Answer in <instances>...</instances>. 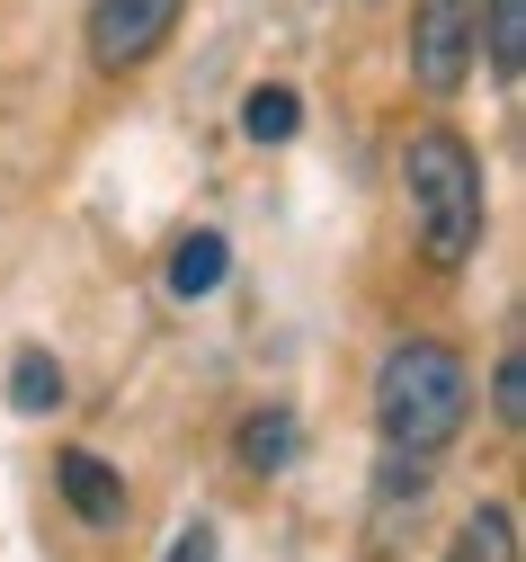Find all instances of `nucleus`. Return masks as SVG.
<instances>
[{
	"instance_id": "f03ea898",
	"label": "nucleus",
	"mask_w": 526,
	"mask_h": 562,
	"mask_svg": "<svg viewBox=\"0 0 526 562\" xmlns=\"http://www.w3.org/2000/svg\"><path fill=\"white\" fill-rule=\"evenodd\" d=\"M465 419H473V375L446 339H402L374 367V429H384V447L437 456V447H456Z\"/></svg>"
},
{
	"instance_id": "7ed1b4c3",
	"label": "nucleus",
	"mask_w": 526,
	"mask_h": 562,
	"mask_svg": "<svg viewBox=\"0 0 526 562\" xmlns=\"http://www.w3.org/2000/svg\"><path fill=\"white\" fill-rule=\"evenodd\" d=\"M179 10H188V0H90V19H81V36H90V63H99L108 81H125L134 63H153V54L170 45Z\"/></svg>"
},
{
	"instance_id": "39448f33",
	"label": "nucleus",
	"mask_w": 526,
	"mask_h": 562,
	"mask_svg": "<svg viewBox=\"0 0 526 562\" xmlns=\"http://www.w3.org/2000/svg\"><path fill=\"white\" fill-rule=\"evenodd\" d=\"M54 482H63V501H71L81 527H125V482H116L90 447H63V456H54Z\"/></svg>"
},
{
	"instance_id": "f257e3e1",
	"label": "nucleus",
	"mask_w": 526,
	"mask_h": 562,
	"mask_svg": "<svg viewBox=\"0 0 526 562\" xmlns=\"http://www.w3.org/2000/svg\"><path fill=\"white\" fill-rule=\"evenodd\" d=\"M402 188H411V233H419V259L437 277H456L473 268L482 233H491V196H482V161L465 134H411V153H402Z\"/></svg>"
},
{
	"instance_id": "9b49d317",
	"label": "nucleus",
	"mask_w": 526,
	"mask_h": 562,
	"mask_svg": "<svg viewBox=\"0 0 526 562\" xmlns=\"http://www.w3.org/2000/svg\"><path fill=\"white\" fill-rule=\"evenodd\" d=\"M294 125H304V108H294V90H286V81H268V90H250V99H242V134H250V144H286Z\"/></svg>"
},
{
	"instance_id": "6e6552de",
	"label": "nucleus",
	"mask_w": 526,
	"mask_h": 562,
	"mask_svg": "<svg viewBox=\"0 0 526 562\" xmlns=\"http://www.w3.org/2000/svg\"><path fill=\"white\" fill-rule=\"evenodd\" d=\"M10 411L19 419L63 411V358H54V348H19V358H10Z\"/></svg>"
},
{
	"instance_id": "f8f14e48",
	"label": "nucleus",
	"mask_w": 526,
	"mask_h": 562,
	"mask_svg": "<svg viewBox=\"0 0 526 562\" xmlns=\"http://www.w3.org/2000/svg\"><path fill=\"white\" fill-rule=\"evenodd\" d=\"M491 411H500V429H526V358L508 348L500 375H491Z\"/></svg>"
},
{
	"instance_id": "423d86ee",
	"label": "nucleus",
	"mask_w": 526,
	"mask_h": 562,
	"mask_svg": "<svg viewBox=\"0 0 526 562\" xmlns=\"http://www.w3.org/2000/svg\"><path fill=\"white\" fill-rule=\"evenodd\" d=\"M473 54H491V81H526V0H473Z\"/></svg>"
},
{
	"instance_id": "20e7f679",
	"label": "nucleus",
	"mask_w": 526,
	"mask_h": 562,
	"mask_svg": "<svg viewBox=\"0 0 526 562\" xmlns=\"http://www.w3.org/2000/svg\"><path fill=\"white\" fill-rule=\"evenodd\" d=\"M473 72V0H411V81L456 99Z\"/></svg>"
},
{
	"instance_id": "ddd939ff",
	"label": "nucleus",
	"mask_w": 526,
	"mask_h": 562,
	"mask_svg": "<svg viewBox=\"0 0 526 562\" xmlns=\"http://www.w3.org/2000/svg\"><path fill=\"white\" fill-rule=\"evenodd\" d=\"M161 562H223V544H214V527L197 518V527H188V536H179V544H170Z\"/></svg>"
},
{
	"instance_id": "0eeeda50",
	"label": "nucleus",
	"mask_w": 526,
	"mask_h": 562,
	"mask_svg": "<svg viewBox=\"0 0 526 562\" xmlns=\"http://www.w3.org/2000/svg\"><path fill=\"white\" fill-rule=\"evenodd\" d=\"M223 268H233V241H223V233H188V241L170 250V295H179V304L214 295V286H223Z\"/></svg>"
},
{
	"instance_id": "9d476101",
	"label": "nucleus",
	"mask_w": 526,
	"mask_h": 562,
	"mask_svg": "<svg viewBox=\"0 0 526 562\" xmlns=\"http://www.w3.org/2000/svg\"><path fill=\"white\" fill-rule=\"evenodd\" d=\"M294 447H304L294 411H250V419H242V464H250V473H286Z\"/></svg>"
},
{
	"instance_id": "1a4fd4ad",
	"label": "nucleus",
	"mask_w": 526,
	"mask_h": 562,
	"mask_svg": "<svg viewBox=\"0 0 526 562\" xmlns=\"http://www.w3.org/2000/svg\"><path fill=\"white\" fill-rule=\"evenodd\" d=\"M446 562H517V509H508V501L473 509V518L456 527V544H446Z\"/></svg>"
}]
</instances>
